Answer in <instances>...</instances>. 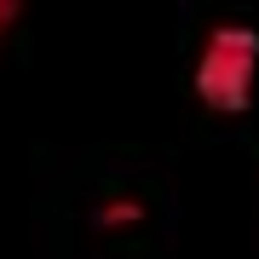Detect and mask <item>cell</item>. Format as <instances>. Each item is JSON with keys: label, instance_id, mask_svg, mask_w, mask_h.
I'll use <instances>...</instances> for the list:
<instances>
[{"label": "cell", "instance_id": "6da1fadb", "mask_svg": "<svg viewBox=\"0 0 259 259\" xmlns=\"http://www.w3.org/2000/svg\"><path fill=\"white\" fill-rule=\"evenodd\" d=\"M196 98L213 115H242L259 87V29L253 23H219L196 52Z\"/></svg>", "mask_w": 259, "mask_h": 259}, {"label": "cell", "instance_id": "7a4b0ae2", "mask_svg": "<svg viewBox=\"0 0 259 259\" xmlns=\"http://www.w3.org/2000/svg\"><path fill=\"white\" fill-rule=\"evenodd\" d=\"M98 219H104V225H139V219H144V207H139V202H110Z\"/></svg>", "mask_w": 259, "mask_h": 259}, {"label": "cell", "instance_id": "3957f363", "mask_svg": "<svg viewBox=\"0 0 259 259\" xmlns=\"http://www.w3.org/2000/svg\"><path fill=\"white\" fill-rule=\"evenodd\" d=\"M18 12H23V0H0V40H6V29L18 23Z\"/></svg>", "mask_w": 259, "mask_h": 259}]
</instances>
